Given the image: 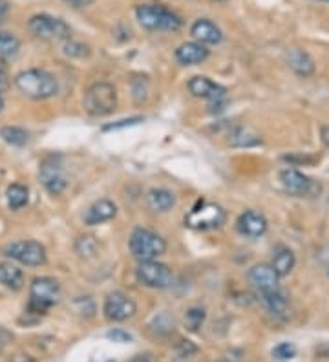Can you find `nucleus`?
Instances as JSON below:
<instances>
[{
  "label": "nucleus",
  "instance_id": "c756f323",
  "mask_svg": "<svg viewBox=\"0 0 329 362\" xmlns=\"http://www.w3.org/2000/svg\"><path fill=\"white\" fill-rule=\"evenodd\" d=\"M294 355H296V348L291 342H282L272 349V357L278 358V361H291Z\"/></svg>",
  "mask_w": 329,
  "mask_h": 362
},
{
  "label": "nucleus",
  "instance_id": "c85d7f7f",
  "mask_svg": "<svg viewBox=\"0 0 329 362\" xmlns=\"http://www.w3.org/2000/svg\"><path fill=\"white\" fill-rule=\"evenodd\" d=\"M75 249H77L81 257H93L97 252V242L92 236H81L77 243H75Z\"/></svg>",
  "mask_w": 329,
  "mask_h": 362
},
{
  "label": "nucleus",
  "instance_id": "6e6552de",
  "mask_svg": "<svg viewBox=\"0 0 329 362\" xmlns=\"http://www.w3.org/2000/svg\"><path fill=\"white\" fill-rule=\"evenodd\" d=\"M136 276L143 286L152 289H167L174 282V274L168 265L158 260L141 262L136 269Z\"/></svg>",
  "mask_w": 329,
  "mask_h": 362
},
{
  "label": "nucleus",
  "instance_id": "412c9836",
  "mask_svg": "<svg viewBox=\"0 0 329 362\" xmlns=\"http://www.w3.org/2000/svg\"><path fill=\"white\" fill-rule=\"evenodd\" d=\"M0 284L8 289L18 291L24 286V273L17 265L9 264V262H0Z\"/></svg>",
  "mask_w": 329,
  "mask_h": 362
},
{
  "label": "nucleus",
  "instance_id": "a878e982",
  "mask_svg": "<svg viewBox=\"0 0 329 362\" xmlns=\"http://www.w3.org/2000/svg\"><path fill=\"white\" fill-rule=\"evenodd\" d=\"M6 196H8L9 209L18 211V209H22L28 204V196H30V192H28L26 187L21 185V183H13V185L8 187Z\"/></svg>",
  "mask_w": 329,
  "mask_h": 362
},
{
  "label": "nucleus",
  "instance_id": "2f4dec72",
  "mask_svg": "<svg viewBox=\"0 0 329 362\" xmlns=\"http://www.w3.org/2000/svg\"><path fill=\"white\" fill-rule=\"evenodd\" d=\"M108 339H112L114 342H130L132 335L130 333L123 332V329H114V332L108 333Z\"/></svg>",
  "mask_w": 329,
  "mask_h": 362
},
{
  "label": "nucleus",
  "instance_id": "f03ea898",
  "mask_svg": "<svg viewBox=\"0 0 329 362\" xmlns=\"http://www.w3.org/2000/svg\"><path fill=\"white\" fill-rule=\"evenodd\" d=\"M130 251L139 262L158 260L167 251V242L149 229L137 227L130 234Z\"/></svg>",
  "mask_w": 329,
  "mask_h": 362
},
{
  "label": "nucleus",
  "instance_id": "39448f33",
  "mask_svg": "<svg viewBox=\"0 0 329 362\" xmlns=\"http://www.w3.org/2000/svg\"><path fill=\"white\" fill-rule=\"evenodd\" d=\"M117 106V92L114 84L96 83L84 93V110L90 115H108Z\"/></svg>",
  "mask_w": 329,
  "mask_h": 362
},
{
  "label": "nucleus",
  "instance_id": "a19ab883",
  "mask_svg": "<svg viewBox=\"0 0 329 362\" xmlns=\"http://www.w3.org/2000/svg\"><path fill=\"white\" fill-rule=\"evenodd\" d=\"M0 354H2V349H0Z\"/></svg>",
  "mask_w": 329,
  "mask_h": 362
},
{
  "label": "nucleus",
  "instance_id": "a211bd4d",
  "mask_svg": "<svg viewBox=\"0 0 329 362\" xmlns=\"http://www.w3.org/2000/svg\"><path fill=\"white\" fill-rule=\"evenodd\" d=\"M115 212H117V207L110 199H99L88 209L86 214H84V221L88 226H99V223L112 220L115 216Z\"/></svg>",
  "mask_w": 329,
  "mask_h": 362
},
{
  "label": "nucleus",
  "instance_id": "e433bc0d",
  "mask_svg": "<svg viewBox=\"0 0 329 362\" xmlns=\"http://www.w3.org/2000/svg\"><path fill=\"white\" fill-rule=\"evenodd\" d=\"M13 362H33V361H31L28 355H17V357L13 358Z\"/></svg>",
  "mask_w": 329,
  "mask_h": 362
},
{
  "label": "nucleus",
  "instance_id": "2eb2a0df",
  "mask_svg": "<svg viewBox=\"0 0 329 362\" xmlns=\"http://www.w3.org/2000/svg\"><path fill=\"white\" fill-rule=\"evenodd\" d=\"M280 181L284 189L293 196H304L311 189V180L296 168H285L280 173Z\"/></svg>",
  "mask_w": 329,
  "mask_h": 362
},
{
  "label": "nucleus",
  "instance_id": "72a5a7b5",
  "mask_svg": "<svg viewBox=\"0 0 329 362\" xmlns=\"http://www.w3.org/2000/svg\"><path fill=\"white\" fill-rule=\"evenodd\" d=\"M9 15V2L8 0H0V24L4 23Z\"/></svg>",
  "mask_w": 329,
  "mask_h": 362
},
{
  "label": "nucleus",
  "instance_id": "aec40b11",
  "mask_svg": "<svg viewBox=\"0 0 329 362\" xmlns=\"http://www.w3.org/2000/svg\"><path fill=\"white\" fill-rule=\"evenodd\" d=\"M146 204L154 212H167L174 207L175 196L167 189H152L146 194Z\"/></svg>",
  "mask_w": 329,
  "mask_h": 362
},
{
  "label": "nucleus",
  "instance_id": "5701e85b",
  "mask_svg": "<svg viewBox=\"0 0 329 362\" xmlns=\"http://www.w3.org/2000/svg\"><path fill=\"white\" fill-rule=\"evenodd\" d=\"M262 302L265 305V310L272 315H284L287 311V298L278 291L262 293Z\"/></svg>",
  "mask_w": 329,
  "mask_h": 362
},
{
  "label": "nucleus",
  "instance_id": "0eeeda50",
  "mask_svg": "<svg viewBox=\"0 0 329 362\" xmlns=\"http://www.w3.org/2000/svg\"><path fill=\"white\" fill-rule=\"evenodd\" d=\"M28 28L37 39L42 40H68L70 37V26L62 18L46 13L33 15L28 23Z\"/></svg>",
  "mask_w": 329,
  "mask_h": 362
},
{
  "label": "nucleus",
  "instance_id": "ddd939ff",
  "mask_svg": "<svg viewBox=\"0 0 329 362\" xmlns=\"http://www.w3.org/2000/svg\"><path fill=\"white\" fill-rule=\"evenodd\" d=\"M40 181H42L44 189L53 196L62 194L68 187V180H66L62 168L57 163H50V161L42 163L40 167Z\"/></svg>",
  "mask_w": 329,
  "mask_h": 362
},
{
  "label": "nucleus",
  "instance_id": "c9c22d12",
  "mask_svg": "<svg viewBox=\"0 0 329 362\" xmlns=\"http://www.w3.org/2000/svg\"><path fill=\"white\" fill-rule=\"evenodd\" d=\"M130 362H158V361H156V357H154L152 354H141V355H136Z\"/></svg>",
  "mask_w": 329,
  "mask_h": 362
},
{
  "label": "nucleus",
  "instance_id": "58836bf2",
  "mask_svg": "<svg viewBox=\"0 0 329 362\" xmlns=\"http://www.w3.org/2000/svg\"><path fill=\"white\" fill-rule=\"evenodd\" d=\"M4 110V98H2V92H0V112Z\"/></svg>",
  "mask_w": 329,
  "mask_h": 362
},
{
  "label": "nucleus",
  "instance_id": "423d86ee",
  "mask_svg": "<svg viewBox=\"0 0 329 362\" xmlns=\"http://www.w3.org/2000/svg\"><path fill=\"white\" fill-rule=\"evenodd\" d=\"M224 221L225 211L219 207V205L211 204V202H202V204L196 205V207L185 216L187 227L196 230L218 229V227L224 226Z\"/></svg>",
  "mask_w": 329,
  "mask_h": 362
},
{
  "label": "nucleus",
  "instance_id": "bb28decb",
  "mask_svg": "<svg viewBox=\"0 0 329 362\" xmlns=\"http://www.w3.org/2000/svg\"><path fill=\"white\" fill-rule=\"evenodd\" d=\"M0 137L4 139L8 145L24 146L28 143V132L21 127H2L0 129Z\"/></svg>",
  "mask_w": 329,
  "mask_h": 362
},
{
  "label": "nucleus",
  "instance_id": "393cba45",
  "mask_svg": "<svg viewBox=\"0 0 329 362\" xmlns=\"http://www.w3.org/2000/svg\"><path fill=\"white\" fill-rule=\"evenodd\" d=\"M21 49V42L9 31H0V61L15 57Z\"/></svg>",
  "mask_w": 329,
  "mask_h": 362
},
{
  "label": "nucleus",
  "instance_id": "7ed1b4c3",
  "mask_svg": "<svg viewBox=\"0 0 329 362\" xmlns=\"http://www.w3.org/2000/svg\"><path fill=\"white\" fill-rule=\"evenodd\" d=\"M136 18L137 23L146 30L158 31V30H167L175 31L183 26L180 15H175L171 9L163 8V6H137L136 8Z\"/></svg>",
  "mask_w": 329,
  "mask_h": 362
},
{
  "label": "nucleus",
  "instance_id": "79ce46f5",
  "mask_svg": "<svg viewBox=\"0 0 329 362\" xmlns=\"http://www.w3.org/2000/svg\"><path fill=\"white\" fill-rule=\"evenodd\" d=\"M178 362H180V361H178Z\"/></svg>",
  "mask_w": 329,
  "mask_h": 362
},
{
  "label": "nucleus",
  "instance_id": "7c9ffc66",
  "mask_svg": "<svg viewBox=\"0 0 329 362\" xmlns=\"http://www.w3.org/2000/svg\"><path fill=\"white\" fill-rule=\"evenodd\" d=\"M64 53L66 55H71V57H86L90 49H88V46L81 45V42H70L68 40L64 45Z\"/></svg>",
  "mask_w": 329,
  "mask_h": 362
},
{
  "label": "nucleus",
  "instance_id": "cd10ccee",
  "mask_svg": "<svg viewBox=\"0 0 329 362\" xmlns=\"http://www.w3.org/2000/svg\"><path fill=\"white\" fill-rule=\"evenodd\" d=\"M205 310L200 308V305H194V308L187 310V313H185V324H187V327H189L190 332H197V329L203 326V322H205Z\"/></svg>",
  "mask_w": 329,
  "mask_h": 362
},
{
  "label": "nucleus",
  "instance_id": "9b49d317",
  "mask_svg": "<svg viewBox=\"0 0 329 362\" xmlns=\"http://www.w3.org/2000/svg\"><path fill=\"white\" fill-rule=\"evenodd\" d=\"M189 90L194 98L209 99V101L214 103L216 106L225 105L227 88H225V86H221V84L214 83V81L209 79V77H203V76L192 77V79L189 81Z\"/></svg>",
  "mask_w": 329,
  "mask_h": 362
},
{
  "label": "nucleus",
  "instance_id": "f704fd0d",
  "mask_svg": "<svg viewBox=\"0 0 329 362\" xmlns=\"http://www.w3.org/2000/svg\"><path fill=\"white\" fill-rule=\"evenodd\" d=\"M64 2L74 8H88L90 4H93V0H64Z\"/></svg>",
  "mask_w": 329,
  "mask_h": 362
},
{
  "label": "nucleus",
  "instance_id": "4be33fe9",
  "mask_svg": "<svg viewBox=\"0 0 329 362\" xmlns=\"http://www.w3.org/2000/svg\"><path fill=\"white\" fill-rule=\"evenodd\" d=\"M294 255L291 249L287 247H280L277 252H275V257H272V264L271 267L277 271L278 276H285V274H289L294 267Z\"/></svg>",
  "mask_w": 329,
  "mask_h": 362
},
{
  "label": "nucleus",
  "instance_id": "6ab92c4d",
  "mask_svg": "<svg viewBox=\"0 0 329 362\" xmlns=\"http://www.w3.org/2000/svg\"><path fill=\"white\" fill-rule=\"evenodd\" d=\"M209 57V49L200 42H185L175 49V59L181 64H200Z\"/></svg>",
  "mask_w": 329,
  "mask_h": 362
},
{
  "label": "nucleus",
  "instance_id": "20e7f679",
  "mask_svg": "<svg viewBox=\"0 0 329 362\" xmlns=\"http://www.w3.org/2000/svg\"><path fill=\"white\" fill-rule=\"evenodd\" d=\"M61 286L55 279L50 276H40L33 280L30 287V304H28V313L44 315L59 300Z\"/></svg>",
  "mask_w": 329,
  "mask_h": 362
},
{
  "label": "nucleus",
  "instance_id": "f257e3e1",
  "mask_svg": "<svg viewBox=\"0 0 329 362\" xmlns=\"http://www.w3.org/2000/svg\"><path fill=\"white\" fill-rule=\"evenodd\" d=\"M15 84L24 93L26 98L35 99V101H44V99L53 98L57 93V79L46 70L40 68H31V70L21 71L15 77Z\"/></svg>",
  "mask_w": 329,
  "mask_h": 362
},
{
  "label": "nucleus",
  "instance_id": "f8f14e48",
  "mask_svg": "<svg viewBox=\"0 0 329 362\" xmlns=\"http://www.w3.org/2000/svg\"><path fill=\"white\" fill-rule=\"evenodd\" d=\"M249 282L258 289L260 293L278 291L280 289V276L271 265L260 264L249 271Z\"/></svg>",
  "mask_w": 329,
  "mask_h": 362
},
{
  "label": "nucleus",
  "instance_id": "4468645a",
  "mask_svg": "<svg viewBox=\"0 0 329 362\" xmlns=\"http://www.w3.org/2000/svg\"><path fill=\"white\" fill-rule=\"evenodd\" d=\"M190 35L196 39V42L200 45H219L221 39H224V33L216 26L212 21L209 18H197L196 23L190 28Z\"/></svg>",
  "mask_w": 329,
  "mask_h": 362
},
{
  "label": "nucleus",
  "instance_id": "ea45409f",
  "mask_svg": "<svg viewBox=\"0 0 329 362\" xmlns=\"http://www.w3.org/2000/svg\"><path fill=\"white\" fill-rule=\"evenodd\" d=\"M214 2H225V0H214Z\"/></svg>",
  "mask_w": 329,
  "mask_h": 362
},
{
  "label": "nucleus",
  "instance_id": "4c0bfd02",
  "mask_svg": "<svg viewBox=\"0 0 329 362\" xmlns=\"http://www.w3.org/2000/svg\"><path fill=\"white\" fill-rule=\"evenodd\" d=\"M322 136H324V143L329 146V129L328 127H324V129H322Z\"/></svg>",
  "mask_w": 329,
  "mask_h": 362
},
{
  "label": "nucleus",
  "instance_id": "473e14b6",
  "mask_svg": "<svg viewBox=\"0 0 329 362\" xmlns=\"http://www.w3.org/2000/svg\"><path fill=\"white\" fill-rule=\"evenodd\" d=\"M8 86H9L8 66H6L4 62L0 61V92H4V90H8Z\"/></svg>",
  "mask_w": 329,
  "mask_h": 362
},
{
  "label": "nucleus",
  "instance_id": "dca6fc26",
  "mask_svg": "<svg viewBox=\"0 0 329 362\" xmlns=\"http://www.w3.org/2000/svg\"><path fill=\"white\" fill-rule=\"evenodd\" d=\"M285 62L287 66L300 77H309L315 71V61L302 48H291L285 52Z\"/></svg>",
  "mask_w": 329,
  "mask_h": 362
},
{
  "label": "nucleus",
  "instance_id": "9d476101",
  "mask_svg": "<svg viewBox=\"0 0 329 362\" xmlns=\"http://www.w3.org/2000/svg\"><path fill=\"white\" fill-rule=\"evenodd\" d=\"M136 302L132 300L130 296L125 295L121 291L110 293L105 298V305H103V313L112 322H123L130 317L136 315Z\"/></svg>",
  "mask_w": 329,
  "mask_h": 362
},
{
  "label": "nucleus",
  "instance_id": "b1692460",
  "mask_svg": "<svg viewBox=\"0 0 329 362\" xmlns=\"http://www.w3.org/2000/svg\"><path fill=\"white\" fill-rule=\"evenodd\" d=\"M260 143H262V137L249 129H236L231 134V137H229V145L241 146V148H243V146H246V148L256 146L260 145Z\"/></svg>",
  "mask_w": 329,
  "mask_h": 362
},
{
  "label": "nucleus",
  "instance_id": "f3484780",
  "mask_svg": "<svg viewBox=\"0 0 329 362\" xmlns=\"http://www.w3.org/2000/svg\"><path fill=\"white\" fill-rule=\"evenodd\" d=\"M238 229L241 234L250 236V238H258L267 230V220L262 212L258 211H246L238 220Z\"/></svg>",
  "mask_w": 329,
  "mask_h": 362
},
{
  "label": "nucleus",
  "instance_id": "1a4fd4ad",
  "mask_svg": "<svg viewBox=\"0 0 329 362\" xmlns=\"http://www.w3.org/2000/svg\"><path fill=\"white\" fill-rule=\"evenodd\" d=\"M4 252L6 257L22 265H28V267H37V265H42L46 262V249H44L42 243L35 242V240H22V242L9 243Z\"/></svg>",
  "mask_w": 329,
  "mask_h": 362
}]
</instances>
